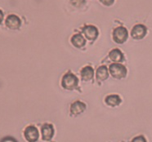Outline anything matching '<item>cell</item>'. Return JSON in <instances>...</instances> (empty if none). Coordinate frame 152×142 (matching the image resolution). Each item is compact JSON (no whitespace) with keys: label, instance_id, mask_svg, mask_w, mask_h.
<instances>
[{"label":"cell","instance_id":"13","mask_svg":"<svg viewBox=\"0 0 152 142\" xmlns=\"http://www.w3.org/2000/svg\"><path fill=\"white\" fill-rule=\"evenodd\" d=\"M105 102L107 106H111V107H115L120 105L121 103V98L118 95H110L106 96Z\"/></svg>","mask_w":152,"mask_h":142},{"label":"cell","instance_id":"19","mask_svg":"<svg viewBox=\"0 0 152 142\" xmlns=\"http://www.w3.org/2000/svg\"><path fill=\"white\" fill-rule=\"evenodd\" d=\"M4 12H2V10H0V24L3 22V20H4Z\"/></svg>","mask_w":152,"mask_h":142},{"label":"cell","instance_id":"15","mask_svg":"<svg viewBox=\"0 0 152 142\" xmlns=\"http://www.w3.org/2000/svg\"><path fill=\"white\" fill-rule=\"evenodd\" d=\"M85 1L86 0H70V4L74 7H81L85 4Z\"/></svg>","mask_w":152,"mask_h":142},{"label":"cell","instance_id":"14","mask_svg":"<svg viewBox=\"0 0 152 142\" xmlns=\"http://www.w3.org/2000/svg\"><path fill=\"white\" fill-rule=\"evenodd\" d=\"M93 74H94L93 69L91 66H85L81 70V77L84 81H89L93 79Z\"/></svg>","mask_w":152,"mask_h":142},{"label":"cell","instance_id":"12","mask_svg":"<svg viewBox=\"0 0 152 142\" xmlns=\"http://www.w3.org/2000/svg\"><path fill=\"white\" fill-rule=\"evenodd\" d=\"M109 57L112 61H115L116 63L122 62V61L124 60V54L119 49H113L112 51H110V52L109 54Z\"/></svg>","mask_w":152,"mask_h":142},{"label":"cell","instance_id":"8","mask_svg":"<svg viewBox=\"0 0 152 142\" xmlns=\"http://www.w3.org/2000/svg\"><path fill=\"white\" fill-rule=\"evenodd\" d=\"M41 132H42V138L43 141H49L52 140L54 135V128L53 126L49 123H45L41 127Z\"/></svg>","mask_w":152,"mask_h":142},{"label":"cell","instance_id":"5","mask_svg":"<svg viewBox=\"0 0 152 142\" xmlns=\"http://www.w3.org/2000/svg\"><path fill=\"white\" fill-rule=\"evenodd\" d=\"M5 25L9 30H17L20 29V25H21V20L17 17V15L14 14H11L9 16H7L5 20Z\"/></svg>","mask_w":152,"mask_h":142},{"label":"cell","instance_id":"7","mask_svg":"<svg viewBox=\"0 0 152 142\" xmlns=\"http://www.w3.org/2000/svg\"><path fill=\"white\" fill-rule=\"evenodd\" d=\"M83 33L88 40L94 41L98 37V30L94 25H86L83 28Z\"/></svg>","mask_w":152,"mask_h":142},{"label":"cell","instance_id":"17","mask_svg":"<svg viewBox=\"0 0 152 142\" xmlns=\"http://www.w3.org/2000/svg\"><path fill=\"white\" fill-rule=\"evenodd\" d=\"M100 2H101L103 5L106 6V7H110V6H111V5L114 4L115 0H100Z\"/></svg>","mask_w":152,"mask_h":142},{"label":"cell","instance_id":"4","mask_svg":"<svg viewBox=\"0 0 152 142\" xmlns=\"http://www.w3.org/2000/svg\"><path fill=\"white\" fill-rule=\"evenodd\" d=\"M24 135L28 142H36L39 138V132L36 127L30 125L25 129Z\"/></svg>","mask_w":152,"mask_h":142},{"label":"cell","instance_id":"18","mask_svg":"<svg viewBox=\"0 0 152 142\" xmlns=\"http://www.w3.org/2000/svg\"><path fill=\"white\" fill-rule=\"evenodd\" d=\"M1 142H17V141L15 139L12 138V137H7V138L3 139Z\"/></svg>","mask_w":152,"mask_h":142},{"label":"cell","instance_id":"3","mask_svg":"<svg viewBox=\"0 0 152 142\" xmlns=\"http://www.w3.org/2000/svg\"><path fill=\"white\" fill-rule=\"evenodd\" d=\"M129 38V32L125 27L119 26L113 31V39L115 43L123 44L125 43Z\"/></svg>","mask_w":152,"mask_h":142},{"label":"cell","instance_id":"16","mask_svg":"<svg viewBox=\"0 0 152 142\" xmlns=\"http://www.w3.org/2000/svg\"><path fill=\"white\" fill-rule=\"evenodd\" d=\"M131 142H146V140L143 135H138V136L134 137L132 139V141Z\"/></svg>","mask_w":152,"mask_h":142},{"label":"cell","instance_id":"2","mask_svg":"<svg viewBox=\"0 0 152 142\" xmlns=\"http://www.w3.org/2000/svg\"><path fill=\"white\" fill-rule=\"evenodd\" d=\"M110 75L116 79H121L125 78L127 75V69L125 66H124L119 63L111 64L109 67Z\"/></svg>","mask_w":152,"mask_h":142},{"label":"cell","instance_id":"11","mask_svg":"<svg viewBox=\"0 0 152 142\" xmlns=\"http://www.w3.org/2000/svg\"><path fill=\"white\" fill-rule=\"evenodd\" d=\"M108 77H109V72H108V69L106 66H102L96 69V78L97 81H99V82L105 81L108 79Z\"/></svg>","mask_w":152,"mask_h":142},{"label":"cell","instance_id":"9","mask_svg":"<svg viewBox=\"0 0 152 142\" xmlns=\"http://www.w3.org/2000/svg\"><path fill=\"white\" fill-rule=\"evenodd\" d=\"M86 109V105L82 101H75L70 106V113L74 116H77L81 114Z\"/></svg>","mask_w":152,"mask_h":142},{"label":"cell","instance_id":"10","mask_svg":"<svg viewBox=\"0 0 152 142\" xmlns=\"http://www.w3.org/2000/svg\"><path fill=\"white\" fill-rule=\"evenodd\" d=\"M71 43L75 47L81 48V47L85 46L86 40L81 33H76L75 35H73L72 38H71Z\"/></svg>","mask_w":152,"mask_h":142},{"label":"cell","instance_id":"1","mask_svg":"<svg viewBox=\"0 0 152 142\" xmlns=\"http://www.w3.org/2000/svg\"><path fill=\"white\" fill-rule=\"evenodd\" d=\"M79 84V79L74 74L69 73L66 74L61 80V85L63 88L66 90H73L76 88Z\"/></svg>","mask_w":152,"mask_h":142},{"label":"cell","instance_id":"6","mask_svg":"<svg viewBox=\"0 0 152 142\" xmlns=\"http://www.w3.org/2000/svg\"><path fill=\"white\" fill-rule=\"evenodd\" d=\"M146 33H147L146 27L143 25L138 24L132 28L131 31V36L132 39L136 40H141L146 35Z\"/></svg>","mask_w":152,"mask_h":142}]
</instances>
